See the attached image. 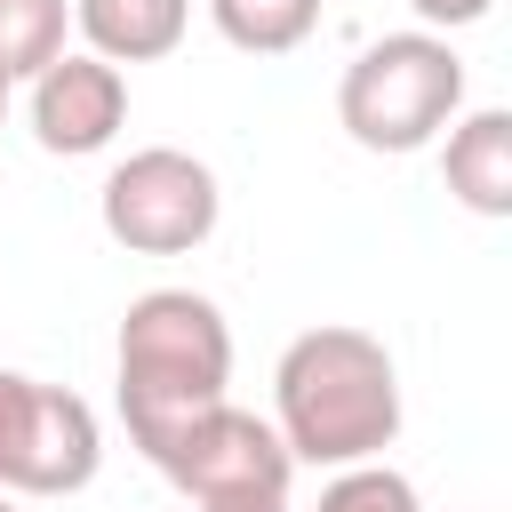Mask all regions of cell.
<instances>
[{
    "mask_svg": "<svg viewBox=\"0 0 512 512\" xmlns=\"http://www.w3.org/2000/svg\"><path fill=\"white\" fill-rule=\"evenodd\" d=\"M208 24L240 56H288L320 32V0H208Z\"/></svg>",
    "mask_w": 512,
    "mask_h": 512,
    "instance_id": "30bf717a",
    "label": "cell"
},
{
    "mask_svg": "<svg viewBox=\"0 0 512 512\" xmlns=\"http://www.w3.org/2000/svg\"><path fill=\"white\" fill-rule=\"evenodd\" d=\"M408 8H416V32H440V40H448V32L480 24V16L496 8V0H408Z\"/></svg>",
    "mask_w": 512,
    "mask_h": 512,
    "instance_id": "4fadbf2b",
    "label": "cell"
},
{
    "mask_svg": "<svg viewBox=\"0 0 512 512\" xmlns=\"http://www.w3.org/2000/svg\"><path fill=\"white\" fill-rule=\"evenodd\" d=\"M104 472V424L80 392L0 368V496H80Z\"/></svg>",
    "mask_w": 512,
    "mask_h": 512,
    "instance_id": "277c9868",
    "label": "cell"
},
{
    "mask_svg": "<svg viewBox=\"0 0 512 512\" xmlns=\"http://www.w3.org/2000/svg\"><path fill=\"white\" fill-rule=\"evenodd\" d=\"M0 112H8V80H0Z\"/></svg>",
    "mask_w": 512,
    "mask_h": 512,
    "instance_id": "9a60e30c",
    "label": "cell"
},
{
    "mask_svg": "<svg viewBox=\"0 0 512 512\" xmlns=\"http://www.w3.org/2000/svg\"><path fill=\"white\" fill-rule=\"evenodd\" d=\"M96 216H104V232L128 256H192L216 232L224 192H216V168L208 160H192L176 144H144V152H128L104 176Z\"/></svg>",
    "mask_w": 512,
    "mask_h": 512,
    "instance_id": "8992f818",
    "label": "cell"
},
{
    "mask_svg": "<svg viewBox=\"0 0 512 512\" xmlns=\"http://www.w3.org/2000/svg\"><path fill=\"white\" fill-rule=\"evenodd\" d=\"M72 24L88 40V56H104V64H160V56H176L192 0H72Z\"/></svg>",
    "mask_w": 512,
    "mask_h": 512,
    "instance_id": "9c48e42d",
    "label": "cell"
},
{
    "mask_svg": "<svg viewBox=\"0 0 512 512\" xmlns=\"http://www.w3.org/2000/svg\"><path fill=\"white\" fill-rule=\"evenodd\" d=\"M464 112V56L440 32H384L336 80V120L360 152H424Z\"/></svg>",
    "mask_w": 512,
    "mask_h": 512,
    "instance_id": "3957f363",
    "label": "cell"
},
{
    "mask_svg": "<svg viewBox=\"0 0 512 512\" xmlns=\"http://www.w3.org/2000/svg\"><path fill=\"white\" fill-rule=\"evenodd\" d=\"M272 432L296 464L344 472L400 440V368L368 328H304L272 368Z\"/></svg>",
    "mask_w": 512,
    "mask_h": 512,
    "instance_id": "6da1fadb",
    "label": "cell"
},
{
    "mask_svg": "<svg viewBox=\"0 0 512 512\" xmlns=\"http://www.w3.org/2000/svg\"><path fill=\"white\" fill-rule=\"evenodd\" d=\"M312 512H424V504H416V480L392 472V464L376 456V464H344V472H328V488H320Z\"/></svg>",
    "mask_w": 512,
    "mask_h": 512,
    "instance_id": "7c38bea8",
    "label": "cell"
},
{
    "mask_svg": "<svg viewBox=\"0 0 512 512\" xmlns=\"http://www.w3.org/2000/svg\"><path fill=\"white\" fill-rule=\"evenodd\" d=\"M440 176L472 216H512V112L504 104L456 112L440 144Z\"/></svg>",
    "mask_w": 512,
    "mask_h": 512,
    "instance_id": "ba28073f",
    "label": "cell"
},
{
    "mask_svg": "<svg viewBox=\"0 0 512 512\" xmlns=\"http://www.w3.org/2000/svg\"><path fill=\"white\" fill-rule=\"evenodd\" d=\"M64 24H72V0H0V80H32L64 56Z\"/></svg>",
    "mask_w": 512,
    "mask_h": 512,
    "instance_id": "8fae6325",
    "label": "cell"
},
{
    "mask_svg": "<svg viewBox=\"0 0 512 512\" xmlns=\"http://www.w3.org/2000/svg\"><path fill=\"white\" fill-rule=\"evenodd\" d=\"M144 464L192 504H288V480H296V456L280 448L272 416H248L232 400L176 424Z\"/></svg>",
    "mask_w": 512,
    "mask_h": 512,
    "instance_id": "5b68a950",
    "label": "cell"
},
{
    "mask_svg": "<svg viewBox=\"0 0 512 512\" xmlns=\"http://www.w3.org/2000/svg\"><path fill=\"white\" fill-rule=\"evenodd\" d=\"M0 512H24V504H16V496H0Z\"/></svg>",
    "mask_w": 512,
    "mask_h": 512,
    "instance_id": "5bb4252c",
    "label": "cell"
},
{
    "mask_svg": "<svg viewBox=\"0 0 512 512\" xmlns=\"http://www.w3.org/2000/svg\"><path fill=\"white\" fill-rule=\"evenodd\" d=\"M24 88H32V104H24L32 112V136L56 160H88V152H104L128 128V72L104 64V56H88V48H64Z\"/></svg>",
    "mask_w": 512,
    "mask_h": 512,
    "instance_id": "52a82bcc",
    "label": "cell"
},
{
    "mask_svg": "<svg viewBox=\"0 0 512 512\" xmlns=\"http://www.w3.org/2000/svg\"><path fill=\"white\" fill-rule=\"evenodd\" d=\"M112 368H120V424L152 456L176 424H192L200 408L224 400V384H232V320L200 288H144L120 312Z\"/></svg>",
    "mask_w": 512,
    "mask_h": 512,
    "instance_id": "7a4b0ae2",
    "label": "cell"
}]
</instances>
